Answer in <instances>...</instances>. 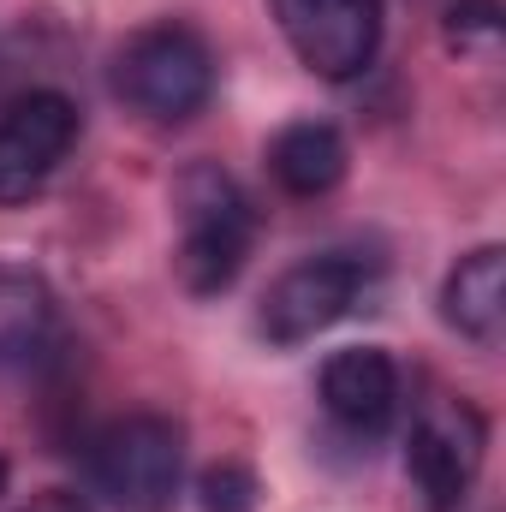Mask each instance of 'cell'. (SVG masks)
I'll list each match as a JSON object with an SVG mask.
<instances>
[{
  "instance_id": "6da1fadb",
  "label": "cell",
  "mask_w": 506,
  "mask_h": 512,
  "mask_svg": "<svg viewBox=\"0 0 506 512\" xmlns=\"http://www.w3.org/2000/svg\"><path fill=\"white\" fill-rule=\"evenodd\" d=\"M173 203H179V280L191 292H227L251 256V239H256V209L251 197L239 191L233 173H221L215 161H197L179 173L173 185Z\"/></svg>"
},
{
  "instance_id": "7a4b0ae2",
  "label": "cell",
  "mask_w": 506,
  "mask_h": 512,
  "mask_svg": "<svg viewBox=\"0 0 506 512\" xmlns=\"http://www.w3.org/2000/svg\"><path fill=\"white\" fill-rule=\"evenodd\" d=\"M114 90L149 126H185L215 96V54L191 24H149L120 48Z\"/></svg>"
},
{
  "instance_id": "3957f363",
  "label": "cell",
  "mask_w": 506,
  "mask_h": 512,
  "mask_svg": "<svg viewBox=\"0 0 506 512\" xmlns=\"http://www.w3.org/2000/svg\"><path fill=\"white\" fill-rule=\"evenodd\" d=\"M179 471H185V429L155 411L108 423L90 447L96 495L114 512H167L179 495Z\"/></svg>"
},
{
  "instance_id": "277c9868",
  "label": "cell",
  "mask_w": 506,
  "mask_h": 512,
  "mask_svg": "<svg viewBox=\"0 0 506 512\" xmlns=\"http://www.w3.org/2000/svg\"><path fill=\"white\" fill-rule=\"evenodd\" d=\"M489 453V423L471 399H435L417 411L405 441L411 512H459Z\"/></svg>"
},
{
  "instance_id": "5b68a950",
  "label": "cell",
  "mask_w": 506,
  "mask_h": 512,
  "mask_svg": "<svg viewBox=\"0 0 506 512\" xmlns=\"http://www.w3.org/2000/svg\"><path fill=\"white\" fill-rule=\"evenodd\" d=\"M376 262H364L358 251H328L310 262H292L268 292H262V334L274 346H304L316 334H328L334 322H346L358 310V298L370 292Z\"/></svg>"
},
{
  "instance_id": "8992f818",
  "label": "cell",
  "mask_w": 506,
  "mask_h": 512,
  "mask_svg": "<svg viewBox=\"0 0 506 512\" xmlns=\"http://www.w3.org/2000/svg\"><path fill=\"white\" fill-rule=\"evenodd\" d=\"M78 143V102L60 90H24L0 108V209L30 203Z\"/></svg>"
},
{
  "instance_id": "52a82bcc",
  "label": "cell",
  "mask_w": 506,
  "mask_h": 512,
  "mask_svg": "<svg viewBox=\"0 0 506 512\" xmlns=\"http://www.w3.org/2000/svg\"><path fill=\"white\" fill-rule=\"evenodd\" d=\"M274 18L292 54L328 84L370 72L381 54V0H274Z\"/></svg>"
},
{
  "instance_id": "ba28073f",
  "label": "cell",
  "mask_w": 506,
  "mask_h": 512,
  "mask_svg": "<svg viewBox=\"0 0 506 512\" xmlns=\"http://www.w3.org/2000/svg\"><path fill=\"white\" fill-rule=\"evenodd\" d=\"M322 405L340 429L381 435L399 411V364L381 346H346L322 364Z\"/></svg>"
},
{
  "instance_id": "9c48e42d",
  "label": "cell",
  "mask_w": 506,
  "mask_h": 512,
  "mask_svg": "<svg viewBox=\"0 0 506 512\" xmlns=\"http://www.w3.org/2000/svg\"><path fill=\"white\" fill-rule=\"evenodd\" d=\"M441 316L453 334L477 340V346H495L506 328V251L501 245H483V251L459 256L447 286H441Z\"/></svg>"
},
{
  "instance_id": "30bf717a",
  "label": "cell",
  "mask_w": 506,
  "mask_h": 512,
  "mask_svg": "<svg viewBox=\"0 0 506 512\" xmlns=\"http://www.w3.org/2000/svg\"><path fill=\"white\" fill-rule=\"evenodd\" d=\"M268 173L286 197H328L346 179V137L328 120H292L268 143Z\"/></svg>"
},
{
  "instance_id": "8fae6325",
  "label": "cell",
  "mask_w": 506,
  "mask_h": 512,
  "mask_svg": "<svg viewBox=\"0 0 506 512\" xmlns=\"http://www.w3.org/2000/svg\"><path fill=\"white\" fill-rule=\"evenodd\" d=\"M48 340H54V292L24 268H0V364H30Z\"/></svg>"
},
{
  "instance_id": "7c38bea8",
  "label": "cell",
  "mask_w": 506,
  "mask_h": 512,
  "mask_svg": "<svg viewBox=\"0 0 506 512\" xmlns=\"http://www.w3.org/2000/svg\"><path fill=\"white\" fill-rule=\"evenodd\" d=\"M256 495H262L256 477L233 459H221V465H209L197 477V507L203 512H256Z\"/></svg>"
},
{
  "instance_id": "4fadbf2b",
  "label": "cell",
  "mask_w": 506,
  "mask_h": 512,
  "mask_svg": "<svg viewBox=\"0 0 506 512\" xmlns=\"http://www.w3.org/2000/svg\"><path fill=\"white\" fill-rule=\"evenodd\" d=\"M501 30V6L495 0H453L447 6V36L453 42H489Z\"/></svg>"
},
{
  "instance_id": "5bb4252c",
  "label": "cell",
  "mask_w": 506,
  "mask_h": 512,
  "mask_svg": "<svg viewBox=\"0 0 506 512\" xmlns=\"http://www.w3.org/2000/svg\"><path fill=\"white\" fill-rule=\"evenodd\" d=\"M24 512H90V501H84V495H72V489H42Z\"/></svg>"
},
{
  "instance_id": "9a60e30c",
  "label": "cell",
  "mask_w": 506,
  "mask_h": 512,
  "mask_svg": "<svg viewBox=\"0 0 506 512\" xmlns=\"http://www.w3.org/2000/svg\"><path fill=\"white\" fill-rule=\"evenodd\" d=\"M0 501H6V465H0Z\"/></svg>"
}]
</instances>
